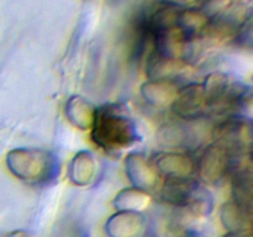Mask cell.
<instances>
[{
    "instance_id": "15",
    "label": "cell",
    "mask_w": 253,
    "mask_h": 237,
    "mask_svg": "<svg viewBox=\"0 0 253 237\" xmlns=\"http://www.w3.org/2000/svg\"><path fill=\"white\" fill-rule=\"evenodd\" d=\"M179 89L174 80L148 79L141 85V95L152 106L165 108V106L172 105Z\"/></svg>"
},
{
    "instance_id": "10",
    "label": "cell",
    "mask_w": 253,
    "mask_h": 237,
    "mask_svg": "<svg viewBox=\"0 0 253 237\" xmlns=\"http://www.w3.org/2000/svg\"><path fill=\"white\" fill-rule=\"evenodd\" d=\"M203 187L193 178L187 179H166L161 189V199L172 207H182L189 205Z\"/></svg>"
},
{
    "instance_id": "2",
    "label": "cell",
    "mask_w": 253,
    "mask_h": 237,
    "mask_svg": "<svg viewBox=\"0 0 253 237\" xmlns=\"http://www.w3.org/2000/svg\"><path fill=\"white\" fill-rule=\"evenodd\" d=\"M6 165L12 175L27 183H42L54 177L56 157L42 148H14L6 155Z\"/></svg>"
},
{
    "instance_id": "20",
    "label": "cell",
    "mask_w": 253,
    "mask_h": 237,
    "mask_svg": "<svg viewBox=\"0 0 253 237\" xmlns=\"http://www.w3.org/2000/svg\"><path fill=\"white\" fill-rule=\"evenodd\" d=\"M163 1L168 2L175 7H179V9H185V7H189L197 0H163Z\"/></svg>"
},
{
    "instance_id": "13",
    "label": "cell",
    "mask_w": 253,
    "mask_h": 237,
    "mask_svg": "<svg viewBox=\"0 0 253 237\" xmlns=\"http://www.w3.org/2000/svg\"><path fill=\"white\" fill-rule=\"evenodd\" d=\"M98 162L89 151H79L73 156L68 165V178L77 187H88L95 180Z\"/></svg>"
},
{
    "instance_id": "3",
    "label": "cell",
    "mask_w": 253,
    "mask_h": 237,
    "mask_svg": "<svg viewBox=\"0 0 253 237\" xmlns=\"http://www.w3.org/2000/svg\"><path fill=\"white\" fill-rule=\"evenodd\" d=\"M214 143L226 148L235 157L251 156L252 122L245 116L232 115L225 118L212 130Z\"/></svg>"
},
{
    "instance_id": "22",
    "label": "cell",
    "mask_w": 253,
    "mask_h": 237,
    "mask_svg": "<svg viewBox=\"0 0 253 237\" xmlns=\"http://www.w3.org/2000/svg\"><path fill=\"white\" fill-rule=\"evenodd\" d=\"M222 237H252L251 230H246V231H236V232H227Z\"/></svg>"
},
{
    "instance_id": "14",
    "label": "cell",
    "mask_w": 253,
    "mask_h": 237,
    "mask_svg": "<svg viewBox=\"0 0 253 237\" xmlns=\"http://www.w3.org/2000/svg\"><path fill=\"white\" fill-rule=\"evenodd\" d=\"M232 84L234 81L231 77L224 72H211L205 77L202 86L204 90L207 110H219Z\"/></svg>"
},
{
    "instance_id": "6",
    "label": "cell",
    "mask_w": 253,
    "mask_h": 237,
    "mask_svg": "<svg viewBox=\"0 0 253 237\" xmlns=\"http://www.w3.org/2000/svg\"><path fill=\"white\" fill-rule=\"evenodd\" d=\"M147 227V217L142 212L116 211L104 224V234L106 237H143Z\"/></svg>"
},
{
    "instance_id": "12",
    "label": "cell",
    "mask_w": 253,
    "mask_h": 237,
    "mask_svg": "<svg viewBox=\"0 0 253 237\" xmlns=\"http://www.w3.org/2000/svg\"><path fill=\"white\" fill-rule=\"evenodd\" d=\"M187 68V62L182 58H170L151 52L146 58V76L151 80L163 79L174 80Z\"/></svg>"
},
{
    "instance_id": "8",
    "label": "cell",
    "mask_w": 253,
    "mask_h": 237,
    "mask_svg": "<svg viewBox=\"0 0 253 237\" xmlns=\"http://www.w3.org/2000/svg\"><path fill=\"white\" fill-rule=\"evenodd\" d=\"M125 172L133 188L148 193L157 187V172L141 153L132 152L126 157Z\"/></svg>"
},
{
    "instance_id": "19",
    "label": "cell",
    "mask_w": 253,
    "mask_h": 237,
    "mask_svg": "<svg viewBox=\"0 0 253 237\" xmlns=\"http://www.w3.org/2000/svg\"><path fill=\"white\" fill-rule=\"evenodd\" d=\"M209 19L210 16H208L202 9L185 7L178 12L177 26L182 30L188 40H192L203 31Z\"/></svg>"
},
{
    "instance_id": "4",
    "label": "cell",
    "mask_w": 253,
    "mask_h": 237,
    "mask_svg": "<svg viewBox=\"0 0 253 237\" xmlns=\"http://www.w3.org/2000/svg\"><path fill=\"white\" fill-rule=\"evenodd\" d=\"M249 157V156H246ZM245 157H235L226 148L217 143L208 146L198 162V172L207 184H220L234 169L235 164Z\"/></svg>"
},
{
    "instance_id": "17",
    "label": "cell",
    "mask_w": 253,
    "mask_h": 237,
    "mask_svg": "<svg viewBox=\"0 0 253 237\" xmlns=\"http://www.w3.org/2000/svg\"><path fill=\"white\" fill-rule=\"evenodd\" d=\"M220 220L227 232L251 230L252 210L246 209L231 200L220 207Z\"/></svg>"
},
{
    "instance_id": "1",
    "label": "cell",
    "mask_w": 253,
    "mask_h": 237,
    "mask_svg": "<svg viewBox=\"0 0 253 237\" xmlns=\"http://www.w3.org/2000/svg\"><path fill=\"white\" fill-rule=\"evenodd\" d=\"M90 137L108 153L127 150L141 140L136 121L123 104H106L95 109Z\"/></svg>"
},
{
    "instance_id": "11",
    "label": "cell",
    "mask_w": 253,
    "mask_h": 237,
    "mask_svg": "<svg viewBox=\"0 0 253 237\" xmlns=\"http://www.w3.org/2000/svg\"><path fill=\"white\" fill-rule=\"evenodd\" d=\"M156 169L166 179H187L193 178L195 163L187 155L178 152H162L156 156Z\"/></svg>"
},
{
    "instance_id": "21",
    "label": "cell",
    "mask_w": 253,
    "mask_h": 237,
    "mask_svg": "<svg viewBox=\"0 0 253 237\" xmlns=\"http://www.w3.org/2000/svg\"><path fill=\"white\" fill-rule=\"evenodd\" d=\"M6 237H39V236H36V235L32 234V232L30 231H26V230H15V231L9 232V234L6 235Z\"/></svg>"
},
{
    "instance_id": "5",
    "label": "cell",
    "mask_w": 253,
    "mask_h": 237,
    "mask_svg": "<svg viewBox=\"0 0 253 237\" xmlns=\"http://www.w3.org/2000/svg\"><path fill=\"white\" fill-rule=\"evenodd\" d=\"M207 220V217L190 206L173 207L172 211L167 215L163 227L165 236L195 237Z\"/></svg>"
},
{
    "instance_id": "16",
    "label": "cell",
    "mask_w": 253,
    "mask_h": 237,
    "mask_svg": "<svg viewBox=\"0 0 253 237\" xmlns=\"http://www.w3.org/2000/svg\"><path fill=\"white\" fill-rule=\"evenodd\" d=\"M95 106L82 95H72L64 105L67 120L82 131L90 130L95 115Z\"/></svg>"
},
{
    "instance_id": "9",
    "label": "cell",
    "mask_w": 253,
    "mask_h": 237,
    "mask_svg": "<svg viewBox=\"0 0 253 237\" xmlns=\"http://www.w3.org/2000/svg\"><path fill=\"white\" fill-rule=\"evenodd\" d=\"M245 157L240 159L235 164L234 169L230 173L231 177V193L232 201L246 209L252 210V198H253V180H252V169L250 158Z\"/></svg>"
},
{
    "instance_id": "7",
    "label": "cell",
    "mask_w": 253,
    "mask_h": 237,
    "mask_svg": "<svg viewBox=\"0 0 253 237\" xmlns=\"http://www.w3.org/2000/svg\"><path fill=\"white\" fill-rule=\"evenodd\" d=\"M170 106L173 113L184 120H195L204 115L207 103L202 83H192L179 89Z\"/></svg>"
},
{
    "instance_id": "18",
    "label": "cell",
    "mask_w": 253,
    "mask_h": 237,
    "mask_svg": "<svg viewBox=\"0 0 253 237\" xmlns=\"http://www.w3.org/2000/svg\"><path fill=\"white\" fill-rule=\"evenodd\" d=\"M151 204L150 193L137 188H124L113 200L116 211L142 212Z\"/></svg>"
}]
</instances>
